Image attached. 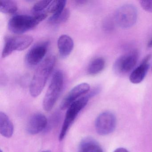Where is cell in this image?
<instances>
[{
	"label": "cell",
	"instance_id": "cell-1",
	"mask_svg": "<svg viewBox=\"0 0 152 152\" xmlns=\"http://www.w3.org/2000/svg\"><path fill=\"white\" fill-rule=\"evenodd\" d=\"M56 63L55 56H50L45 59L34 72L30 85V92L33 97L40 95L52 72Z\"/></svg>",
	"mask_w": 152,
	"mask_h": 152
},
{
	"label": "cell",
	"instance_id": "cell-22",
	"mask_svg": "<svg viewBox=\"0 0 152 152\" xmlns=\"http://www.w3.org/2000/svg\"><path fill=\"white\" fill-rule=\"evenodd\" d=\"M114 25L113 22L111 19H107L104 23V29L106 31H112L114 29Z\"/></svg>",
	"mask_w": 152,
	"mask_h": 152
},
{
	"label": "cell",
	"instance_id": "cell-17",
	"mask_svg": "<svg viewBox=\"0 0 152 152\" xmlns=\"http://www.w3.org/2000/svg\"><path fill=\"white\" fill-rule=\"evenodd\" d=\"M66 3L65 0L53 1L48 7V12L52 14V16H57L64 10Z\"/></svg>",
	"mask_w": 152,
	"mask_h": 152
},
{
	"label": "cell",
	"instance_id": "cell-6",
	"mask_svg": "<svg viewBox=\"0 0 152 152\" xmlns=\"http://www.w3.org/2000/svg\"><path fill=\"white\" fill-rule=\"evenodd\" d=\"M137 18L136 7L131 4H125L120 7L115 12V19L121 28L128 29L135 24Z\"/></svg>",
	"mask_w": 152,
	"mask_h": 152
},
{
	"label": "cell",
	"instance_id": "cell-14",
	"mask_svg": "<svg viewBox=\"0 0 152 152\" xmlns=\"http://www.w3.org/2000/svg\"><path fill=\"white\" fill-rule=\"evenodd\" d=\"M14 125L8 115L0 112V133L3 137L10 138L14 133Z\"/></svg>",
	"mask_w": 152,
	"mask_h": 152
},
{
	"label": "cell",
	"instance_id": "cell-25",
	"mask_svg": "<svg viewBox=\"0 0 152 152\" xmlns=\"http://www.w3.org/2000/svg\"><path fill=\"white\" fill-rule=\"evenodd\" d=\"M42 152H50V151H42Z\"/></svg>",
	"mask_w": 152,
	"mask_h": 152
},
{
	"label": "cell",
	"instance_id": "cell-19",
	"mask_svg": "<svg viewBox=\"0 0 152 152\" xmlns=\"http://www.w3.org/2000/svg\"><path fill=\"white\" fill-rule=\"evenodd\" d=\"M70 16V10L68 9H65L59 15L56 17L51 16L49 18L48 22L50 24L54 25L64 23L68 20Z\"/></svg>",
	"mask_w": 152,
	"mask_h": 152
},
{
	"label": "cell",
	"instance_id": "cell-27",
	"mask_svg": "<svg viewBox=\"0 0 152 152\" xmlns=\"http://www.w3.org/2000/svg\"></svg>",
	"mask_w": 152,
	"mask_h": 152
},
{
	"label": "cell",
	"instance_id": "cell-12",
	"mask_svg": "<svg viewBox=\"0 0 152 152\" xmlns=\"http://www.w3.org/2000/svg\"><path fill=\"white\" fill-rule=\"evenodd\" d=\"M151 57L150 55L146 56L140 65L132 71L129 77V80L132 83L138 84L141 83L145 79L149 69Z\"/></svg>",
	"mask_w": 152,
	"mask_h": 152
},
{
	"label": "cell",
	"instance_id": "cell-24",
	"mask_svg": "<svg viewBox=\"0 0 152 152\" xmlns=\"http://www.w3.org/2000/svg\"><path fill=\"white\" fill-rule=\"evenodd\" d=\"M147 46L148 48H152V38L149 41V42H148V43Z\"/></svg>",
	"mask_w": 152,
	"mask_h": 152
},
{
	"label": "cell",
	"instance_id": "cell-3",
	"mask_svg": "<svg viewBox=\"0 0 152 152\" xmlns=\"http://www.w3.org/2000/svg\"><path fill=\"white\" fill-rule=\"evenodd\" d=\"M64 85V75L62 71H56L51 79L50 84L45 94L43 101V107L45 111L52 110L58 99Z\"/></svg>",
	"mask_w": 152,
	"mask_h": 152
},
{
	"label": "cell",
	"instance_id": "cell-13",
	"mask_svg": "<svg viewBox=\"0 0 152 152\" xmlns=\"http://www.w3.org/2000/svg\"><path fill=\"white\" fill-rule=\"evenodd\" d=\"M73 40L67 35H62L58 40V47L60 56L62 58L67 57L71 54L73 49Z\"/></svg>",
	"mask_w": 152,
	"mask_h": 152
},
{
	"label": "cell",
	"instance_id": "cell-18",
	"mask_svg": "<svg viewBox=\"0 0 152 152\" xmlns=\"http://www.w3.org/2000/svg\"><path fill=\"white\" fill-rule=\"evenodd\" d=\"M18 9L17 3L14 1H0V11L7 15H14Z\"/></svg>",
	"mask_w": 152,
	"mask_h": 152
},
{
	"label": "cell",
	"instance_id": "cell-15",
	"mask_svg": "<svg viewBox=\"0 0 152 152\" xmlns=\"http://www.w3.org/2000/svg\"><path fill=\"white\" fill-rule=\"evenodd\" d=\"M79 152H104L100 145L92 138L83 139L80 143Z\"/></svg>",
	"mask_w": 152,
	"mask_h": 152
},
{
	"label": "cell",
	"instance_id": "cell-21",
	"mask_svg": "<svg viewBox=\"0 0 152 152\" xmlns=\"http://www.w3.org/2000/svg\"><path fill=\"white\" fill-rule=\"evenodd\" d=\"M139 2L144 10L152 13V1H140Z\"/></svg>",
	"mask_w": 152,
	"mask_h": 152
},
{
	"label": "cell",
	"instance_id": "cell-23",
	"mask_svg": "<svg viewBox=\"0 0 152 152\" xmlns=\"http://www.w3.org/2000/svg\"><path fill=\"white\" fill-rule=\"evenodd\" d=\"M114 152H129L127 149L123 148H120L115 149Z\"/></svg>",
	"mask_w": 152,
	"mask_h": 152
},
{
	"label": "cell",
	"instance_id": "cell-7",
	"mask_svg": "<svg viewBox=\"0 0 152 152\" xmlns=\"http://www.w3.org/2000/svg\"><path fill=\"white\" fill-rule=\"evenodd\" d=\"M139 54L137 50L123 55L117 58L114 64L113 70L118 75H123L130 72L135 67L138 59Z\"/></svg>",
	"mask_w": 152,
	"mask_h": 152
},
{
	"label": "cell",
	"instance_id": "cell-26",
	"mask_svg": "<svg viewBox=\"0 0 152 152\" xmlns=\"http://www.w3.org/2000/svg\"><path fill=\"white\" fill-rule=\"evenodd\" d=\"M0 152H3V151H2V150H1H1H0Z\"/></svg>",
	"mask_w": 152,
	"mask_h": 152
},
{
	"label": "cell",
	"instance_id": "cell-16",
	"mask_svg": "<svg viewBox=\"0 0 152 152\" xmlns=\"http://www.w3.org/2000/svg\"><path fill=\"white\" fill-rule=\"evenodd\" d=\"M105 62L102 58H98L91 62L88 68V72L91 75H96L101 72L105 67Z\"/></svg>",
	"mask_w": 152,
	"mask_h": 152
},
{
	"label": "cell",
	"instance_id": "cell-9",
	"mask_svg": "<svg viewBox=\"0 0 152 152\" xmlns=\"http://www.w3.org/2000/svg\"><path fill=\"white\" fill-rule=\"evenodd\" d=\"M48 46V42H43L32 48L26 56L27 64L30 66H34L39 64L47 53Z\"/></svg>",
	"mask_w": 152,
	"mask_h": 152
},
{
	"label": "cell",
	"instance_id": "cell-11",
	"mask_svg": "<svg viewBox=\"0 0 152 152\" xmlns=\"http://www.w3.org/2000/svg\"><path fill=\"white\" fill-rule=\"evenodd\" d=\"M48 124L47 117L43 114L37 113L33 115L28 121L26 131L29 134L35 135L42 131Z\"/></svg>",
	"mask_w": 152,
	"mask_h": 152
},
{
	"label": "cell",
	"instance_id": "cell-5",
	"mask_svg": "<svg viewBox=\"0 0 152 152\" xmlns=\"http://www.w3.org/2000/svg\"><path fill=\"white\" fill-rule=\"evenodd\" d=\"M33 40V37L29 35L7 37L2 52V57H7L14 51H23L26 49L31 45Z\"/></svg>",
	"mask_w": 152,
	"mask_h": 152
},
{
	"label": "cell",
	"instance_id": "cell-10",
	"mask_svg": "<svg viewBox=\"0 0 152 152\" xmlns=\"http://www.w3.org/2000/svg\"><path fill=\"white\" fill-rule=\"evenodd\" d=\"M90 90V86L86 83L78 84L73 88L64 98L60 104V109L65 110L75 102L81 96L87 94Z\"/></svg>",
	"mask_w": 152,
	"mask_h": 152
},
{
	"label": "cell",
	"instance_id": "cell-20",
	"mask_svg": "<svg viewBox=\"0 0 152 152\" xmlns=\"http://www.w3.org/2000/svg\"><path fill=\"white\" fill-rule=\"evenodd\" d=\"M51 1H40L35 3L33 7L32 10L34 13L39 14V13L44 10L45 9L49 7L50 5Z\"/></svg>",
	"mask_w": 152,
	"mask_h": 152
},
{
	"label": "cell",
	"instance_id": "cell-4",
	"mask_svg": "<svg viewBox=\"0 0 152 152\" xmlns=\"http://www.w3.org/2000/svg\"><path fill=\"white\" fill-rule=\"evenodd\" d=\"M90 98L89 96L87 94L86 96L77 99L69 107L59 133V140L60 141H62L64 138L71 125L73 123L79 113L86 106Z\"/></svg>",
	"mask_w": 152,
	"mask_h": 152
},
{
	"label": "cell",
	"instance_id": "cell-2",
	"mask_svg": "<svg viewBox=\"0 0 152 152\" xmlns=\"http://www.w3.org/2000/svg\"><path fill=\"white\" fill-rule=\"evenodd\" d=\"M47 17L48 15L46 13H39L34 16L17 15L13 17L9 21L8 29L13 33L22 34L34 29Z\"/></svg>",
	"mask_w": 152,
	"mask_h": 152
},
{
	"label": "cell",
	"instance_id": "cell-8",
	"mask_svg": "<svg viewBox=\"0 0 152 152\" xmlns=\"http://www.w3.org/2000/svg\"><path fill=\"white\" fill-rule=\"evenodd\" d=\"M116 124L114 115L111 112H105L100 114L96 119L95 128L99 134L105 136L113 132Z\"/></svg>",
	"mask_w": 152,
	"mask_h": 152
}]
</instances>
